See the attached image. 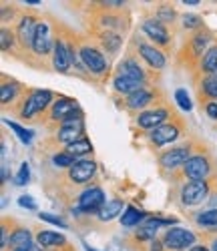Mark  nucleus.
Here are the masks:
<instances>
[{
	"mask_svg": "<svg viewBox=\"0 0 217 251\" xmlns=\"http://www.w3.org/2000/svg\"><path fill=\"white\" fill-rule=\"evenodd\" d=\"M209 193L207 181H191L181 189V201L183 205H199Z\"/></svg>",
	"mask_w": 217,
	"mask_h": 251,
	"instance_id": "obj_1",
	"label": "nucleus"
},
{
	"mask_svg": "<svg viewBox=\"0 0 217 251\" xmlns=\"http://www.w3.org/2000/svg\"><path fill=\"white\" fill-rule=\"evenodd\" d=\"M163 243L169 249H185L187 245L195 243V235L191 231H187V229H183V227H173V229H167Z\"/></svg>",
	"mask_w": 217,
	"mask_h": 251,
	"instance_id": "obj_2",
	"label": "nucleus"
},
{
	"mask_svg": "<svg viewBox=\"0 0 217 251\" xmlns=\"http://www.w3.org/2000/svg\"><path fill=\"white\" fill-rule=\"evenodd\" d=\"M53 100L51 91H34L27 100H25V107H23V117L28 119L40 111H45L49 107V102Z\"/></svg>",
	"mask_w": 217,
	"mask_h": 251,
	"instance_id": "obj_3",
	"label": "nucleus"
},
{
	"mask_svg": "<svg viewBox=\"0 0 217 251\" xmlns=\"http://www.w3.org/2000/svg\"><path fill=\"white\" fill-rule=\"evenodd\" d=\"M79 207L81 211H86V213H99L101 209L105 207V193L99 187H93V189H86L81 199H79Z\"/></svg>",
	"mask_w": 217,
	"mask_h": 251,
	"instance_id": "obj_4",
	"label": "nucleus"
},
{
	"mask_svg": "<svg viewBox=\"0 0 217 251\" xmlns=\"http://www.w3.org/2000/svg\"><path fill=\"white\" fill-rule=\"evenodd\" d=\"M183 173L185 177L193 179V181H203L209 175V161L203 155L197 157H191L185 165H183Z\"/></svg>",
	"mask_w": 217,
	"mask_h": 251,
	"instance_id": "obj_5",
	"label": "nucleus"
},
{
	"mask_svg": "<svg viewBox=\"0 0 217 251\" xmlns=\"http://www.w3.org/2000/svg\"><path fill=\"white\" fill-rule=\"evenodd\" d=\"M81 60H82V65L95 75H99V73H103L107 69V62H105L103 54L97 49H91V47H82L81 49Z\"/></svg>",
	"mask_w": 217,
	"mask_h": 251,
	"instance_id": "obj_6",
	"label": "nucleus"
},
{
	"mask_svg": "<svg viewBox=\"0 0 217 251\" xmlns=\"http://www.w3.org/2000/svg\"><path fill=\"white\" fill-rule=\"evenodd\" d=\"M97 171V165L93 161H77L71 169H69V177L75 181V183H86Z\"/></svg>",
	"mask_w": 217,
	"mask_h": 251,
	"instance_id": "obj_7",
	"label": "nucleus"
},
{
	"mask_svg": "<svg viewBox=\"0 0 217 251\" xmlns=\"http://www.w3.org/2000/svg\"><path fill=\"white\" fill-rule=\"evenodd\" d=\"M77 113H79V107L73 99H58L51 111V117L54 121H67V119L75 117Z\"/></svg>",
	"mask_w": 217,
	"mask_h": 251,
	"instance_id": "obj_8",
	"label": "nucleus"
},
{
	"mask_svg": "<svg viewBox=\"0 0 217 251\" xmlns=\"http://www.w3.org/2000/svg\"><path fill=\"white\" fill-rule=\"evenodd\" d=\"M191 157H189V147H175L167 151L165 155H161V165L167 167V169H175V167L187 163Z\"/></svg>",
	"mask_w": 217,
	"mask_h": 251,
	"instance_id": "obj_9",
	"label": "nucleus"
},
{
	"mask_svg": "<svg viewBox=\"0 0 217 251\" xmlns=\"http://www.w3.org/2000/svg\"><path fill=\"white\" fill-rule=\"evenodd\" d=\"M32 49H34L38 54H47V52L53 49V40H51V34H49V26H47V23L36 25V34H34Z\"/></svg>",
	"mask_w": 217,
	"mask_h": 251,
	"instance_id": "obj_10",
	"label": "nucleus"
},
{
	"mask_svg": "<svg viewBox=\"0 0 217 251\" xmlns=\"http://www.w3.org/2000/svg\"><path fill=\"white\" fill-rule=\"evenodd\" d=\"M177 137H179V129L173 127V125H163V127H157L151 133V141L155 145H167L171 141H175Z\"/></svg>",
	"mask_w": 217,
	"mask_h": 251,
	"instance_id": "obj_11",
	"label": "nucleus"
},
{
	"mask_svg": "<svg viewBox=\"0 0 217 251\" xmlns=\"http://www.w3.org/2000/svg\"><path fill=\"white\" fill-rule=\"evenodd\" d=\"M143 30L149 38H153L155 43H161V45L169 43V34H167V30L163 28V25L159 23V20H147V23L143 25Z\"/></svg>",
	"mask_w": 217,
	"mask_h": 251,
	"instance_id": "obj_12",
	"label": "nucleus"
},
{
	"mask_svg": "<svg viewBox=\"0 0 217 251\" xmlns=\"http://www.w3.org/2000/svg\"><path fill=\"white\" fill-rule=\"evenodd\" d=\"M167 111L165 109H157V111H149V113H143L139 115L137 123H139V127L143 129H155L157 125H161L165 119H167Z\"/></svg>",
	"mask_w": 217,
	"mask_h": 251,
	"instance_id": "obj_13",
	"label": "nucleus"
},
{
	"mask_svg": "<svg viewBox=\"0 0 217 251\" xmlns=\"http://www.w3.org/2000/svg\"><path fill=\"white\" fill-rule=\"evenodd\" d=\"M34 34H36V25L32 16H25L23 20H20V26H18V38L20 43H23L25 47L32 45L34 43Z\"/></svg>",
	"mask_w": 217,
	"mask_h": 251,
	"instance_id": "obj_14",
	"label": "nucleus"
},
{
	"mask_svg": "<svg viewBox=\"0 0 217 251\" xmlns=\"http://www.w3.org/2000/svg\"><path fill=\"white\" fill-rule=\"evenodd\" d=\"M53 62H54V69L60 71V73H67L69 67H71V54H69V49L64 47L60 40L54 45V56H53Z\"/></svg>",
	"mask_w": 217,
	"mask_h": 251,
	"instance_id": "obj_15",
	"label": "nucleus"
},
{
	"mask_svg": "<svg viewBox=\"0 0 217 251\" xmlns=\"http://www.w3.org/2000/svg\"><path fill=\"white\" fill-rule=\"evenodd\" d=\"M139 50H141V56H143L153 69H163V67H165V56H163V52H159L157 49L149 47V45H141Z\"/></svg>",
	"mask_w": 217,
	"mask_h": 251,
	"instance_id": "obj_16",
	"label": "nucleus"
},
{
	"mask_svg": "<svg viewBox=\"0 0 217 251\" xmlns=\"http://www.w3.org/2000/svg\"><path fill=\"white\" fill-rule=\"evenodd\" d=\"M115 89L119 93H129V95H133L137 91L143 89V80H135V78H129V76H121L117 75L115 76Z\"/></svg>",
	"mask_w": 217,
	"mask_h": 251,
	"instance_id": "obj_17",
	"label": "nucleus"
},
{
	"mask_svg": "<svg viewBox=\"0 0 217 251\" xmlns=\"http://www.w3.org/2000/svg\"><path fill=\"white\" fill-rule=\"evenodd\" d=\"M36 241H38V245H42V247H58V245L67 243L64 235L53 233V231H40V233L36 235Z\"/></svg>",
	"mask_w": 217,
	"mask_h": 251,
	"instance_id": "obj_18",
	"label": "nucleus"
},
{
	"mask_svg": "<svg viewBox=\"0 0 217 251\" xmlns=\"http://www.w3.org/2000/svg\"><path fill=\"white\" fill-rule=\"evenodd\" d=\"M119 75L121 76H129L135 80H143V69L137 65L135 60H123L119 65Z\"/></svg>",
	"mask_w": 217,
	"mask_h": 251,
	"instance_id": "obj_19",
	"label": "nucleus"
},
{
	"mask_svg": "<svg viewBox=\"0 0 217 251\" xmlns=\"http://www.w3.org/2000/svg\"><path fill=\"white\" fill-rule=\"evenodd\" d=\"M121 211H123V203H121V201H108V203H105V207L99 211V219H101V221H111V219H115Z\"/></svg>",
	"mask_w": 217,
	"mask_h": 251,
	"instance_id": "obj_20",
	"label": "nucleus"
},
{
	"mask_svg": "<svg viewBox=\"0 0 217 251\" xmlns=\"http://www.w3.org/2000/svg\"><path fill=\"white\" fill-rule=\"evenodd\" d=\"M149 102H151V93L145 91V89H141V91H137L133 95H129V99H127V104L131 109H141V107H145V104H149Z\"/></svg>",
	"mask_w": 217,
	"mask_h": 251,
	"instance_id": "obj_21",
	"label": "nucleus"
},
{
	"mask_svg": "<svg viewBox=\"0 0 217 251\" xmlns=\"http://www.w3.org/2000/svg\"><path fill=\"white\" fill-rule=\"evenodd\" d=\"M91 149H93L91 141L86 139V137H82V139L75 141L73 145H69V151H67V153H71V155H75V157H82V155H86V153H91Z\"/></svg>",
	"mask_w": 217,
	"mask_h": 251,
	"instance_id": "obj_22",
	"label": "nucleus"
},
{
	"mask_svg": "<svg viewBox=\"0 0 217 251\" xmlns=\"http://www.w3.org/2000/svg\"><path fill=\"white\" fill-rule=\"evenodd\" d=\"M30 243V231L28 229H16V231L10 235V247L16 251L20 247H25Z\"/></svg>",
	"mask_w": 217,
	"mask_h": 251,
	"instance_id": "obj_23",
	"label": "nucleus"
},
{
	"mask_svg": "<svg viewBox=\"0 0 217 251\" xmlns=\"http://www.w3.org/2000/svg\"><path fill=\"white\" fill-rule=\"evenodd\" d=\"M143 217H145V215L139 211V209H135V207H127V209H125V213L121 215V223H123L125 227H135Z\"/></svg>",
	"mask_w": 217,
	"mask_h": 251,
	"instance_id": "obj_24",
	"label": "nucleus"
},
{
	"mask_svg": "<svg viewBox=\"0 0 217 251\" xmlns=\"http://www.w3.org/2000/svg\"><path fill=\"white\" fill-rule=\"evenodd\" d=\"M201 71H205V73H209V75L217 73V47L209 49L207 54L203 56V60H201Z\"/></svg>",
	"mask_w": 217,
	"mask_h": 251,
	"instance_id": "obj_25",
	"label": "nucleus"
},
{
	"mask_svg": "<svg viewBox=\"0 0 217 251\" xmlns=\"http://www.w3.org/2000/svg\"><path fill=\"white\" fill-rule=\"evenodd\" d=\"M81 131H82V127H60V131H58V139H60L62 143L73 145L75 141H79Z\"/></svg>",
	"mask_w": 217,
	"mask_h": 251,
	"instance_id": "obj_26",
	"label": "nucleus"
},
{
	"mask_svg": "<svg viewBox=\"0 0 217 251\" xmlns=\"http://www.w3.org/2000/svg\"><path fill=\"white\" fill-rule=\"evenodd\" d=\"M207 43H209V36H207V34H197V36H193V40H191V50H193V54H195V56L201 54V52L205 50Z\"/></svg>",
	"mask_w": 217,
	"mask_h": 251,
	"instance_id": "obj_27",
	"label": "nucleus"
},
{
	"mask_svg": "<svg viewBox=\"0 0 217 251\" xmlns=\"http://www.w3.org/2000/svg\"><path fill=\"white\" fill-rule=\"evenodd\" d=\"M197 223H199V225L215 227V225H217V209H209V211L199 213V215H197Z\"/></svg>",
	"mask_w": 217,
	"mask_h": 251,
	"instance_id": "obj_28",
	"label": "nucleus"
},
{
	"mask_svg": "<svg viewBox=\"0 0 217 251\" xmlns=\"http://www.w3.org/2000/svg\"><path fill=\"white\" fill-rule=\"evenodd\" d=\"M6 125H8V127L18 135V139L20 141H23L25 145H28L30 141H32V133L30 131H27V129H23V127H20V125H16V123H12V121H6Z\"/></svg>",
	"mask_w": 217,
	"mask_h": 251,
	"instance_id": "obj_29",
	"label": "nucleus"
},
{
	"mask_svg": "<svg viewBox=\"0 0 217 251\" xmlns=\"http://www.w3.org/2000/svg\"><path fill=\"white\" fill-rule=\"evenodd\" d=\"M203 91H205L207 97L217 99V75H211L203 80Z\"/></svg>",
	"mask_w": 217,
	"mask_h": 251,
	"instance_id": "obj_30",
	"label": "nucleus"
},
{
	"mask_svg": "<svg viewBox=\"0 0 217 251\" xmlns=\"http://www.w3.org/2000/svg\"><path fill=\"white\" fill-rule=\"evenodd\" d=\"M16 95V85H12V82H6V85L0 87V99H2V102H10Z\"/></svg>",
	"mask_w": 217,
	"mask_h": 251,
	"instance_id": "obj_31",
	"label": "nucleus"
},
{
	"mask_svg": "<svg viewBox=\"0 0 217 251\" xmlns=\"http://www.w3.org/2000/svg\"><path fill=\"white\" fill-rule=\"evenodd\" d=\"M175 99H177V104L183 109V111H191L193 109V104H191V99H189V95H187V91L185 89H179L177 93H175Z\"/></svg>",
	"mask_w": 217,
	"mask_h": 251,
	"instance_id": "obj_32",
	"label": "nucleus"
},
{
	"mask_svg": "<svg viewBox=\"0 0 217 251\" xmlns=\"http://www.w3.org/2000/svg\"><path fill=\"white\" fill-rule=\"evenodd\" d=\"M54 165L56 167H73L77 161H75V155H71V153H58V155H54Z\"/></svg>",
	"mask_w": 217,
	"mask_h": 251,
	"instance_id": "obj_33",
	"label": "nucleus"
},
{
	"mask_svg": "<svg viewBox=\"0 0 217 251\" xmlns=\"http://www.w3.org/2000/svg\"><path fill=\"white\" fill-rule=\"evenodd\" d=\"M28 177H30V167H28V163H23L20 165V171L16 173V185H25L28 181Z\"/></svg>",
	"mask_w": 217,
	"mask_h": 251,
	"instance_id": "obj_34",
	"label": "nucleus"
},
{
	"mask_svg": "<svg viewBox=\"0 0 217 251\" xmlns=\"http://www.w3.org/2000/svg\"><path fill=\"white\" fill-rule=\"evenodd\" d=\"M183 25H185V28H197V26H201V18L195 14H187L183 18Z\"/></svg>",
	"mask_w": 217,
	"mask_h": 251,
	"instance_id": "obj_35",
	"label": "nucleus"
},
{
	"mask_svg": "<svg viewBox=\"0 0 217 251\" xmlns=\"http://www.w3.org/2000/svg\"><path fill=\"white\" fill-rule=\"evenodd\" d=\"M40 219H45V221H49V223H53V225H58V227H67V223H64V219H60V217H56V215H51V213H40Z\"/></svg>",
	"mask_w": 217,
	"mask_h": 251,
	"instance_id": "obj_36",
	"label": "nucleus"
},
{
	"mask_svg": "<svg viewBox=\"0 0 217 251\" xmlns=\"http://www.w3.org/2000/svg\"><path fill=\"white\" fill-rule=\"evenodd\" d=\"M18 205H20V207L30 209V211H34V209H36V203H34V199H32L30 195H23V197H18Z\"/></svg>",
	"mask_w": 217,
	"mask_h": 251,
	"instance_id": "obj_37",
	"label": "nucleus"
},
{
	"mask_svg": "<svg viewBox=\"0 0 217 251\" xmlns=\"http://www.w3.org/2000/svg\"><path fill=\"white\" fill-rule=\"evenodd\" d=\"M155 231H157V229H151V227H141L139 229V231H137V239H151V237H153L155 235Z\"/></svg>",
	"mask_w": 217,
	"mask_h": 251,
	"instance_id": "obj_38",
	"label": "nucleus"
},
{
	"mask_svg": "<svg viewBox=\"0 0 217 251\" xmlns=\"http://www.w3.org/2000/svg\"><path fill=\"white\" fill-rule=\"evenodd\" d=\"M107 38H103V43H105V47H108L111 50H115L117 47H119V36H115V34H105Z\"/></svg>",
	"mask_w": 217,
	"mask_h": 251,
	"instance_id": "obj_39",
	"label": "nucleus"
},
{
	"mask_svg": "<svg viewBox=\"0 0 217 251\" xmlns=\"http://www.w3.org/2000/svg\"><path fill=\"white\" fill-rule=\"evenodd\" d=\"M14 43V38H12V32H8L6 28L2 30V50H8Z\"/></svg>",
	"mask_w": 217,
	"mask_h": 251,
	"instance_id": "obj_40",
	"label": "nucleus"
},
{
	"mask_svg": "<svg viewBox=\"0 0 217 251\" xmlns=\"http://www.w3.org/2000/svg\"><path fill=\"white\" fill-rule=\"evenodd\" d=\"M205 111H207V115H209L213 121H217V100H211V102H207Z\"/></svg>",
	"mask_w": 217,
	"mask_h": 251,
	"instance_id": "obj_41",
	"label": "nucleus"
},
{
	"mask_svg": "<svg viewBox=\"0 0 217 251\" xmlns=\"http://www.w3.org/2000/svg\"><path fill=\"white\" fill-rule=\"evenodd\" d=\"M173 16H175V12H173L171 8H167V6L161 8V20H171Z\"/></svg>",
	"mask_w": 217,
	"mask_h": 251,
	"instance_id": "obj_42",
	"label": "nucleus"
},
{
	"mask_svg": "<svg viewBox=\"0 0 217 251\" xmlns=\"http://www.w3.org/2000/svg\"><path fill=\"white\" fill-rule=\"evenodd\" d=\"M16 251H40V247H38V245H34V243H28V245L20 247V249H16Z\"/></svg>",
	"mask_w": 217,
	"mask_h": 251,
	"instance_id": "obj_43",
	"label": "nucleus"
},
{
	"mask_svg": "<svg viewBox=\"0 0 217 251\" xmlns=\"http://www.w3.org/2000/svg\"><path fill=\"white\" fill-rule=\"evenodd\" d=\"M151 245H153V247H151V251H161V243L159 241H153Z\"/></svg>",
	"mask_w": 217,
	"mask_h": 251,
	"instance_id": "obj_44",
	"label": "nucleus"
},
{
	"mask_svg": "<svg viewBox=\"0 0 217 251\" xmlns=\"http://www.w3.org/2000/svg\"><path fill=\"white\" fill-rule=\"evenodd\" d=\"M183 4H189V6H197L199 2H197V0H185V2Z\"/></svg>",
	"mask_w": 217,
	"mask_h": 251,
	"instance_id": "obj_45",
	"label": "nucleus"
},
{
	"mask_svg": "<svg viewBox=\"0 0 217 251\" xmlns=\"http://www.w3.org/2000/svg\"><path fill=\"white\" fill-rule=\"evenodd\" d=\"M189 251H207V249H205V247H191Z\"/></svg>",
	"mask_w": 217,
	"mask_h": 251,
	"instance_id": "obj_46",
	"label": "nucleus"
},
{
	"mask_svg": "<svg viewBox=\"0 0 217 251\" xmlns=\"http://www.w3.org/2000/svg\"><path fill=\"white\" fill-rule=\"evenodd\" d=\"M211 251H217V239L213 241V245H211Z\"/></svg>",
	"mask_w": 217,
	"mask_h": 251,
	"instance_id": "obj_47",
	"label": "nucleus"
},
{
	"mask_svg": "<svg viewBox=\"0 0 217 251\" xmlns=\"http://www.w3.org/2000/svg\"><path fill=\"white\" fill-rule=\"evenodd\" d=\"M84 251H95V249H91L89 245H84Z\"/></svg>",
	"mask_w": 217,
	"mask_h": 251,
	"instance_id": "obj_48",
	"label": "nucleus"
}]
</instances>
